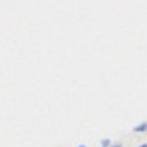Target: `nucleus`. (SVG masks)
<instances>
[{"mask_svg": "<svg viewBox=\"0 0 147 147\" xmlns=\"http://www.w3.org/2000/svg\"><path fill=\"white\" fill-rule=\"evenodd\" d=\"M110 147H123V142H111Z\"/></svg>", "mask_w": 147, "mask_h": 147, "instance_id": "3", "label": "nucleus"}, {"mask_svg": "<svg viewBox=\"0 0 147 147\" xmlns=\"http://www.w3.org/2000/svg\"><path fill=\"white\" fill-rule=\"evenodd\" d=\"M77 147H87V146L86 144H80V146H77Z\"/></svg>", "mask_w": 147, "mask_h": 147, "instance_id": "5", "label": "nucleus"}, {"mask_svg": "<svg viewBox=\"0 0 147 147\" xmlns=\"http://www.w3.org/2000/svg\"><path fill=\"white\" fill-rule=\"evenodd\" d=\"M132 132L137 134V135H140V134H147V121H140L139 125L132 127Z\"/></svg>", "mask_w": 147, "mask_h": 147, "instance_id": "1", "label": "nucleus"}, {"mask_svg": "<svg viewBox=\"0 0 147 147\" xmlns=\"http://www.w3.org/2000/svg\"><path fill=\"white\" fill-rule=\"evenodd\" d=\"M111 142H113L111 139H103V140L99 142V147H110V146H111Z\"/></svg>", "mask_w": 147, "mask_h": 147, "instance_id": "2", "label": "nucleus"}, {"mask_svg": "<svg viewBox=\"0 0 147 147\" xmlns=\"http://www.w3.org/2000/svg\"><path fill=\"white\" fill-rule=\"evenodd\" d=\"M137 147H147V142H142V144H139Z\"/></svg>", "mask_w": 147, "mask_h": 147, "instance_id": "4", "label": "nucleus"}]
</instances>
